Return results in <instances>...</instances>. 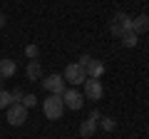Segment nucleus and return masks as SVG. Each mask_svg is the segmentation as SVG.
I'll return each instance as SVG.
<instances>
[{
  "instance_id": "f257e3e1",
  "label": "nucleus",
  "mask_w": 149,
  "mask_h": 139,
  "mask_svg": "<svg viewBox=\"0 0 149 139\" xmlns=\"http://www.w3.org/2000/svg\"><path fill=\"white\" fill-rule=\"evenodd\" d=\"M109 30L114 38H122V35L132 32V15L129 13H114L109 20Z\"/></svg>"
},
{
  "instance_id": "f03ea898",
  "label": "nucleus",
  "mask_w": 149,
  "mask_h": 139,
  "mask_svg": "<svg viewBox=\"0 0 149 139\" xmlns=\"http://www.w3.org/2000/svg\"><path fill=\"white\" fill-rule=\"evenodd\" d=\"M42 112L47 119H60L65 112V102H62V95H47L42 102Z\"/></svg>"
},
{
  "instance_id": "7ed1b4c3",
  "label": "nucleus",
  "mask_w": 149,
  "mask_h": 139,
  "mask_svg": "<svg viewBox=\"0 0 149 139\" xmlns=\"http://www.w3.org/2000/svg\"><path fill=\"white\" fill-rule=\"evenodd\" d=\"M80 65L85 67L87 77H92V80H100V77L104 75V65H102L100 60H95L92 55H82V57H80Z\"/></svg>"
},
{
  "instance_id": "20e7f679",
  "label": "nucleus",
  "mask_w": 149,
  "mask_h": 139,
  "mask_svg": "<svg viewBox=\"0 0 149 139\" xmlns=\"http://www.w3.org/2000/svg\"><path fill=\"white\" fill-rule=\"evenodd\" d=\"M65 80L70 82V85H85V80H87V72H85V67H82L80 62H70L67 67H65Z\"/></svg>"
},
{
  "instance_id": "39448f33",
  "label": "nucleus",
  "mask_w": 149,
  "mask_h": 139,
  "mask_svg": "<svg viewBox=\"0 0 149 139\" xmlns=\"http://www.w3.org/2000/svg\"><path fill=\"white\" fill-rule=\"evenodd\" d=\"M5 119H8V124H13V127H20V124L27 122V109L22 107L20 102H13L10 107H8V112H5Z\"/></svg>"
},
{
  "instance_id": "423d86ee",
  "label": "nucleus",
  "mask_w": 149,
  "mask_h": 139,
  "mask_svg": "<svg viewBox=\"0 0 149 139\" xmlns=\"http://www.w3.org/2000/svg\"><path fill=\"white\" fill-rule=\"evenodd\" d=\"M62 102H65V107H67V109L77 112V109H82V104H85V95H82L80 90H65Z\"/></svg>"
},
{
  "instance_id": "0eeeda50",
  "label": "nucleus",
  "mask_w": 149,
  "mask_h": 139,
  "mask_svg": "<svg viewBox=\"0 0 149 139\" xmlns=\"http://www.w3.org/2000/svg\"><path fill=\"white\" fill-rule=\"evenodd\" d=\"M42 87L50 95H65V77L62 75H47L42 80Z\"/></svg>"
},
{
  "instance_id": "6e6552de",
  "label": "nucleus",
  "mask_w": 149,
  "mask_h": 139,
  "mask_svg": "<svg viewBox=\"0 0 149 139\" xmlns=\"http://www.w3.org/2000/svg\"><path fill=\"white\" fill-rule=\"evenodd\" d=\"M102 95H104L102 82L87 77V80H85V97H87V99H92V102H97V99H102Z\"/></svg>"
},
{
  "instance_id": "1a4fd4ad",
  "label": "nucleus",
  "mask_w": 149,
  "mask_h": 139,
  "mask_svg": "<svg viewBox=\"0 0 149 139\" xmlns=\"http://www.w3.org/2000/svg\"><path fill=\"white\" fill-rule=\"evenodd\" d=\"M15 72H17L15 60H10V57H3V60H0V80H8V77H13Z\"/></svg>"
},
{
  "instance_id": "9d476101",
  "label": "nucleus",
  "mask_w": 149,
  "mask_h": 139,
  "mask_svg": "<svg viewBox=\"0 0 149 139\" xmlns=\"http://www.w3.org/2000/svg\"><path fill=\"white\" fill-rule=\"evenodd\" d=\"M25 77H27V80H32V82L42 80V67H40V62H37V60H30V62H27Z\"/></svg>"
},
{
  "instance_id": "9b49d317",
  "label": "nucleus",
  "mask_w": 149,
  "mask_h": 139,
  "mask_svg": "<svg viewBox=\"0 0 149 139\" xmlns=\"http://www.w3.org/2000/svg\"><path fill=\"white\" fill-rule=\"evenodd\" d=\"M149 30V15H137L132 17V32H137V35H142V32Z\"/></svg>"
},
{
  "instance_id": "f8f14e48",
  "label": "nucleus",
  "mask_w": 149,
  "mask_h": 139,
  "mask_svg": "<svg viewBox=\"0 0 149 139\" xmlns=\"http://www.w3.org/2000/svg\"><path fill=\"white\" fill-rule=\"evenodd\" d=\"M95 132H97V122H92V119H85V122L80 124V137L82 139H90Z\"/></svg>"
},
{
  "instance_id": "ddd939ff",
  "label": "nucleus",
  "mask_w": 149,
  "mask_h": 139,
  "mask_svg": "<svg viewBox=\"0 0 149 139\" xmlns=\"http://www.w3.org/2000/svg\"><path fill=\"white\" fill-rule=\"evenodd\" d=\"M119 40H122V45H124V47H137L139 35H137V32H127V35H122Z\"/></svg>"
},
{
  "instance_id": "4468645a",
  "label": "nucleus",
  "mask_w": 149,
  "mask_h": 139,
  "mask_svg": "<svg viewBox=\"0 0 149 139\" xmlns=\"http://www.w3.org/2000/svg\"><path fill=\"white\" fill-rule=\"evenodd\" d=\"M13 104V95L10 90H0V109H8Z\"/></svg>"
},
{
  "instance_id": "2eb2a0df",
  "label": "nucleus",
  "mask_w": 149,
  "mask_h": 139,
  "mask_svg": "<svg viewBox=\"0 0 149 139\" xmlns=\"http://www.w3.org/2000/svg\"><path fill=\"white\" fill-rule=\"evenodd\" d=\"M20 104H22L25 109H30V107H37V97H35V95H25V97L20 99Z\"/></svg>"
},
{
  "instance_id": "dca6fc26",
  "label": "nucleus",
  "mask_w": 149,
  "mask_h": 139,
  "mask_svg": "<svg viewBox=\"0 0 149 139\" xmlns=\"http://www.w3.org/2000/svg\"><path fill=\"white\" fill-rule=\"evenodd\" d=\"M100 124H102V129H104V132H114V129H117V122H114L112 117H104Z\"/></svg>"
},
{
  "instance_id": "f3484780",
  "label": "nucleus",
  "mask_w": 149,
  "mask_h": 139,
  "mask_svg": "<svg viewBox=\"0 0 149 139\" xmlns=\"http://www.w3.org/2000/svg\"><path fill=\"white\" fill-rule=\"evenodd\" d=\"M37 55H40V47H37V45H25V57L37 60Z\"/></svg>"
},
{
  "instance_id": "a211bd4d",
  "label": "nucleus",
  "mask_w": 149,
  "mask_h": 139,
  "mask_svg": "<svg viewBox=\"0 0 149 139\" xmlns=\"http://www.w3.org/2000/svg\"><path fill=\"white\" fill-rule=\"evenodd\" d=\"M87 119H92V122H100V119H102V114H100V109H92V112L87 114Z\"/></svg>"
},
{
  "instance_id": "6ab92c4d",
  "label": "nucleus",
  "mask_w": 149,
  "mask_h": 139,
  "mask_svg": "<svg viewBox=\"0 0 149 139\" xmlns=\"http://www.w3.org/2000/svg\"><path fill=\"white\" fill-rule=\"evenodd\" d=\"M10 95H13V102H20L22 97H25V95H22V90H10Z\"/></svg>"
},
{
  "instance_id": "aec40b11",
  "label": "nucleus",
  "mask_w": 149,
  "mask_h": 139,
  "mask_svg": "<svg viewBox=\"0 0 149 139\" xmlns=\"http://www.w3.org/2000/svg\"><path fill=\"white\" fill-rule=\"evenodd\" d=\"M5 22H8V20H5V15L0 13V27H5Z\"/></svg>"
}]
</instances>
